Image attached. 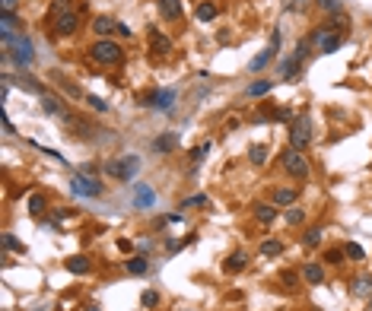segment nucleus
Here are the masks:
<instances>
[{
	"label": "nucleus",
	"instance_id": "f257e3e1",
	"mask_svg": "<svg viewBox=\"0 0 372 311\" xmlns=\"http://www.w3.org/2000/svg\"><path fill=\"white\" fill-rule=\"evenodd\" d=\"M89 57L102 67H118L124 61V51H121V45L112 42V38H95L92 48H89Z\"/></svg>",
	"mask_w": 372,
	"mask_h": 311
},
{
	"label": "nucleus",
	"instance_id": "f03ea898",
	"mask_svg": "<svg viewBox=\"0 0 372 311\" xmlns=\"http://www.w3.org/2000/svg\"><path fill=\"white\" fill-rule=\"evenodd\" d=\"M280 165L286 169V175H290V178H296V181H306V178L312 175L302 149H293V146H286V149L280 152Z\"/></svg>",
	"mask_w": 372,
	"mask_h": 311
},
{
	"label": "nucleus",
	"instance_id": "7ed1b4c3",
	"mask_svg": "<svg viewBox=\"0 0 372 311\" xmlns=\"http://www.w3.org/2000/svg\"><path fill=\"white\" fill-rule=\"evenodd\" d=\"M105 172L118 181H134L137 172H140V156H124V159H112L105 165Z\"/></svg>",
	"mask_w": 372,
	"mask_h": 311
},
{
	"label": "nucleus",
	"instance_id": "20e7f679",
	"mask_svg": "<svg viewBox=\"0 0 372 311\" xmlns=\"http://www.w3.org/2000/svg\"><path fill=\"white\" fill-rule=\"evenodd\" d=\"M70 190H74L77 197H102L105 194V184L99 181V178H92V175L77 172L74 181H70Z\"/></svg>",
	"mask_w": 372,
	"mask_h": 311
},
{
	"label": "nucleus",
	"instance_id": "39448f33",
	"mask_svg": "<svg viewBox=\"0 0 372 311\" xmlns=\"http://www.w3.org/2000/svg\"><path fill=\"white\" fill-rule=\"evenodd\" d=\"M32 38H29V35H19V38L13 42V48H10V51H4V61H13L19 70L22 67H29L32 64Z\"/></svg>",
	"mask_w": 372,
	"mask_h": 311
},
{
	"label": "nucleus",
	"instance_id": "423d86ee",
	"mask_svg": "<svg viewBox=\"0 0 372 311\" xmlns=\"http://www.w3.org/2000/svg\"><path fill=\"white\" fill-rule=\"evenodd\" d=\"M175 99H178L175 89H156V92H150L147 99H143V108H153V111H172Z\"/></svg>",
	"mask_w": 372,
	"mask_h": 311
},
{
	"label": "nucleus",
	"instance_id": "0eeeda50",
	"mask_svg": "<svg viewBox=\"0 0 372 311\" xmlns=\"http://www.w3.org/2000/svg\"><path fill=\"white\" fill-rule=\"evenodd\" d=\"M312 143V124L309 118H296V121L290 124V146L293 149H306Z\"/></svg>",
	"mask_w": 372,
	"mask_h": 311
},
{
	"label": "nucleus",
	"instance_id": "6e6552de",
	"mask_svg": "<svg viewBox=\"0 0 372 311\" xmlns=\"http://www.w3.org/2000/svg\"><path fill=\"white\" fill-rule=\"evenodd\" d=\"M150 51H153V54H159V57L172 54V38H169V35H162L159 29H153V26H150Z\"/></svg>",
	"mask_w": 372,
	"mask_h": 311
},
{
	"label": "nucleus",
	"instance_id": "1a4fd4ad",
	"mask_svg": "<svg viewBox=\"0 0 372 311\" xmlns=\"http://www.w3.org/2000/svg\"><path fill=\"white\" fill-rule=\"evenodd\" d=\"M4 76H7L10 83H16L19 89H26V92H32V95H39V99L45 95V86H42V83L35 80V76H29V73H19V76H10V73H4Z\"/></svg>",
	"mask_w": 372,
	"mask_h": 311
},
{
	"label": "nucleus",
	"instance_id": "9d476101",
	"mask_svg": "<svg viewBox=\"0 0 372 311\" xmlns=\"http://www.w3.org/2000/svg\"><path fill=\"white\" fill-rule=\"evenodd\" d=\"M77 29H80V16L74 13V10L54 19V32H57V35H64V38H67V35H74Z\"/></svg>",
	"mask_w": 372,
	"mask_h": 311
},
{
	"label": "nucleus",
	"instance_id": "9b49d317",
	"mask_svg": "<svg viewBox=\"0 0 372 311\" xmlns=\"http://www.w3.org/2000/svg\"><path fill=\"white\" fill-rule=\"evenodd\" d=\"M156 203V190L150 184H134V207L137 210H150Z\"/></svg>",
	"mask_w": 372,
	"mask_h": 311
},
{
	"label": "nucleus",
	"instance_id": "f8f14e48",
	"mask_svg": "<svg viewBox=\"0 0 372 311\" xmlns=\"http://www.w3.org/2000/svg\"><path fill=\"white\" fill-rule=\"evenodd\" d=\"M299 73H302V64H299L296 57H286V61L280 64V70H277V76H280L283 83H296Z\"/></svg>",
	"mask_w": 372,
	"mask_h": 311
},
{
	"label": "nucleus",
	"instance_id": "ddd939ff",
	"mask_svg": "<svg viewBox=\"0 0 372 311\" xmlns=\"http://www.w3.org/2000/svg\"><path fill=\"white\" fill-rule=\"evenodd\" d=\"M178 146V137L175 134H162V137H156L153 143H150V152L153 156H165V152H172Z\"/></svg>",
	"mask_w": 372,
	"mask_h": 311
},
{
	"label": "nucleus",
	"instance_id": "4468645a",
	"mask_svg": "<svg viewBox=\"0 0 372 311\" xmlns=\"http://www.w3.org/2000/svg\"><path fill=\"white\" fill-rule=\"evenodd\" d=\"M64 267H67L70 273H77V277H86V273L92 270V260H89V257H83V254H74V257H67V260H64Z\"/></svg>",
	"mask_w": 372,
	"mask_h": 311
},
{
	"label": "nucleus",
	"instance_id": "2eb2a0df",
	"mask_svg": "<svg viewBox=\"0 0 372 311\" xmlns=\"http://www.w3.org/2000/svg\"><path fill=\"white\" fill-rule=\"evenodd\" d=\"M277 51H280V45H267V48H264V51L255 57V61H251V73H261V70L267 67L274 57H277Z\"/></svg>",
	"mask_w": 372,
	"mask_h": 311
},
{
	"label": "nucleus",
	"instance_id": "dca6fc26",
	"mask_svg": "<svg viewBox=\"0 0 372 311\" xmlns=\"http://www.w3.org/2000/svg\"><path fill=\"white\" fill-rule=\"evenodd\" d=\"M251 213H255V219L261 225H270L274 219H277V207H270V203H255L251 207Z\"/></svg>",
	"mask_w": 372,
	"mask_h": 311
},
{
	"label": "nucleus",
	"instance_id": "f3484780",
	"mask_svg": "<svg viewBox=\"0 0 372 311\" xmlns=\"http://www.w3.org/2000/svg\"><path fill=\"white\" fill-rule=\"evenodd\" d=\"M302 280L309 283V286H321L325 283V270H321V264H302Z\"/></svg>",
	"mask_w": 372,
	"mask_h": 311
},
{
	"label": "nucleus",
	"instance_id": "a211bd4d",
	"mask_svg": "<svg viewBox=\"0 0 372 311\" xmlns=\"http://www.w3.org/2000/svg\"><path fill=\"white\" fill-rule=\"evenodd\" d=\"M124 270H127V273H134V277H143V273L150 270V257H147V254L127 257V260H124Z\"/></svg>",
	"mask_w": 372,
	"mask_h": 311
},
{
	"label": "nucleus",
	"instance_id": "6ab92c4d",
	"mask_svg": "<svg viewBox=\"0 0 372 311\" xmlns=\"http://www.w3.org/2000/svg\"><path fill=\"white\" fill-rule=\"evenodd\" d=\"M115 26H118V22H115V19H109V16H95V19H92V32H95V38H109V35L115 32Z\"/></svg>",
	"mask_w": 372,
	"mask_h": 311
},
{
	"label": "nucleus",
	"instance_id": "aec40b11",
	"mask_svg": "<svg viewBox=\"0 0 372 311\" xmlns=\"http://www.w3.org/2000/svg\"><path fill=\"white\" fill-rule=\"evenodd\" d=\"M156 7H159L162 19H178L182 16V0H156Z\"/></svg>",
	"mask_w": 372,
	"mask_h": 311
},
{
	"label": "nucleus",
	"instance_id": "412c9836",
	"mask_svg": "<svg viewBox=\"0 0 372 311\" xmlns=\"http://www.w3.org/2000/svg\"><path fill=\"white\" fill-rule=\"evenodd\" d=\"M245 267H248V254H245V251H232V254L226 257V264H223V270H229V273H239Z\"/></svg>",
	"mask_w": 372,
	"mask_h": 311
},
{
	"label": "nucleus",
	"instance_id": "4be33fe9",
	"mask_svg": "<svg viewBox=\"0 0 372 311\" xmlns=\"http://www.w3.org/2000/svg\"><path fill=\"white\" fill-rule=\"evenodd\" d=\"M299 200V190H290V187H277L274 190V207H293Z\"/></svg>",
	"mask_w": 372,
	"mask_h": 311
},
{
	"label": "nucleus",
	"instance_id": "5701e85b",
	"mask_svg": "<svg viewBox=\"0 0 372 311\" xmlns=\"http://www.w3.org/2000/svg\"><path fill=\"white\" fill-rule=\"evenodd\" d=\"M274 89V80H258V83H251V86L245 89L248 99H261V95H267Z\"/></svg>",
	"mask_w": 372,
	"mask_h": 311
},
{
	"label": "nucleus",
	"instance_id": "b1692460",
	"mask_svg": "<svg viewBox=\"0 0 372 311\" xmlns=\"http://www.w3.org/2000/svg\"><path fill=\"white\" fill-rule=\"evenodd\" d=\"M42 111L45 114H64V108H61V99H57V95H42Z\"/></svg>",
	"mask_w": 372,
	"mask_h": 311
},
{
	"label": "nucleus",
	"instance_id": "393cba45",
	"mask_svg": "<svg viewBox=\"0 0 372 311\" xmlns=\"http://www.w3.org/2000/svg\"><path fill=\"white\" fill-rule=\"evenodd\" d=\"M280 254H283V242H277V238H267L261 245V257H280Z\"/></svg>",
	"mask_w": 372,
	"mask_h": 311
},
{
	"label": "nucleus",
	"instance_id": "a878e982",
	"mask_svg": "<svg viewBox=\"0 0 372 311\" xmlns=\"http://www.w3.org/2000/svg\"><path fill=\"white\" fill-rule=\"evenodd\" d=\"M194 16L200 19V22H210V19H217V7L210 4V0H204V4H197V10H194Z\"/></svg>",
	"mask_w": 372,
	"mask_h": 311
},
{
	"label": "nucleus",
	"instance_id": "bb28decb",
	"mask_svg": "<svg viewBox=\"0 0 372 311\" xmlns=\"http://www.w3.org/2000/svg\"><path fill=\"white\" fill-rule=\"evenodd\" d=\"M283 219L290 222V225H302V222H306V210H302V207H296V203H293V207H286Z\"/></svg>",
	"mask_w": 372,
	"mask_h": 311
},
{
	"label": "nucleus",
	"instance_id": "cd10ccee",
	"mask_svg": "<svg viewBox=\"0 0 372 311\" xmlns=\"http://www.w3.org/2000/svg\"><path fill=\"white\" fill-rule=\"evenodd\" d=\"M248 159H251V165H264L267 162V146H264V143H255V146L248 149Z\"/></svg>",
	"mask_w": 372,
	"mask_h": 311
},
{
	"label": "nucleus",
	"instance_id": "c85d7f7f",
	"mask_svg": "<svg viewBox=\"0 0 372 311\" xmlns=\"http://www.w3.org/2000/svg\"><path fill=\"white\" fill-rule=\"evenodd\" d=\"M353 295H372V277H356L353 280Z\"/></svg>",
	"mask_w": 372,
	"mask_h": 311
},
{
	"label": "nucleus",
	"instance_id": "c756f323",
	"mask_svg": "<svg viewBox=\"0 0 372 311\" xmlns=\"http://www.w3.org/2000/svg\"><path fill=\"white\" fill-rule=\"evenodd\" d=\"M321 232H325L321 225H312V229L302 235V245H306V248H318V245H321Z\"/></svg>",
	"mask_w": 372,
	"mask_h": 311
},
{
	"label": "nucleus",
	"instance_id": "7c9ffc66",
	"mask_svg": "<svg viewBox=\"0 0 372 311\" xmlns=\"http://www.w3.org/2000/svg\"><path fill=\"white\" fill-rule=\"evenodd\" d=\"M280 283L286 286V289H296V286L302 283V273H299V270H283L280 273Z\"/></svg>",
	"mask_w": 372,
	"mask_h": 311
},
{
	"label": "nucleus",
	"instance_id": "2f4dec72",
	"mask_svg": "<svg viewBox=\"0 0 372 311\" xmlns=\"http://www.w3.org/2000/svg\"><path fill=\"white\" fill-rule=\"evenodd\" d=\"M45 210H48V200H45L42 194H32V197H29V213H32V216H42Z\"/></svg>",
	"mask_w": 372,
	"mask_h": 311
},
{
	"label": "nucleus",
	"instance_id": "473e14b6",
	"mask_svg": "<svg viewBox=\"0 0 372 311\" xmlns=\"http://www.w3.org/2000/svg\"><path fill=\"white\" fill-rule=\"evenodd\" d=\"M70 13V0H51V7H48V16L57 19V16H64Z\"/></svg>",
	"mask_w": 372,
	"mask_h": 311
},
{
	"label": "nucleus",
	"instance_id": "72a5a7b5",
	"mask_svg": "<svg viewBox=\"0 0 372 311\" xmlns=\"http://www.w3.org/2000/svg\"><path fill=\"white\" fill-rule=\"evenodd\" d=\"M207 203H210V197H207V194H194V197L182 200V210H197V207H207Z\"/></svg>",
	"mask_w": 372,
	"mask_h": 311
},
{
	"label": "nucleus",
	"instance_id": "f704fd0d",
	"mask_svg": "<svg viewBox=\"0 0 372 311\" xmlns=\"http://www.w3.org/2000/svg\"><path fill=\"white\" fill-rule=\"evenodd\" d=\"M4 251H19V254H26V245H22V242H19L16 235L4 232Z\"/></svg>",
	"mask_w": 372,
	"mask_h": 311
},
{
	"label": "nucleus",
	"instance_id": "c9c22d12",
	"mask_svg": "<svg viewBox=\"0 0 372 311\" xmlns=\"http://www.w3.org/2000/svg\"><path fill=\"white\" fill-rule=\"evenodd\" d=\"M325 260H328L331 267H337V264H344V260H347V251H344V248H328Z\"/></svg>",
	"mask_w": 372,
	"mask_h": 311
},
{
	"label": "nucleus",
	"instance_id": "e433bc0d",
	"mask_svg": "<svg viewBox=\"0 0 372 311\" xmlns=\"http://www.w3.org/2000/svg\"><path fill=\"white\" fill-rule=\"evenodd\" d=\"M140 305H143V308H156V305H159V292L143 289V295H140Z\"/></svg>",
	"mask_w": 372,
	"mask_h": 311
},
{
	"label": "nucleus",
	"instance_id": "4c0bfd02",
	"mask_svg": "<svg viewBox=\"0 0 372 311\" xmlns=\"http://www.w3.org/2000/svg\"><path fill=\"white\" fill-rule=\"evenodd\" d=\"M86 102H89V108H92V111H99V114L109 111V102L99 99V95H86Z\"/></svg>",
	"mask_w": 372,
	"mask_h": 311
},
{
	"label": "nucleus",
	"instance_id": "58836bf2",
	"mask_svg": "<svg viewBox=\"0 0 372 311\" xmlns=\"http://www.w3.org/2000/svg\"><path fill=\"white\" fill-rule=\"evenodd\" d=\"M344 251H347V257H350V260H363V257H366V251L359 248V245H353V242H347Z\"/></svg>",
	"mask_w": 372,
	"mask_h": 311
},
{
	"label": "nucleus",
	"instance_id": "ea45409f",
	"mask_svg": "<svg viewBox=\"0 0 372 311\" xmlns=\"http://www.w3.org/2000/svg\"><path fill=\"white\" fill-rule=\"evenodd\" d=\"M0 16H4V29H16V26H19V19H16L13 10H4Z\"/></svg>",
	"mask_w": 372,
	"mask_h": 311
},
{
	"label": "nucleus",
	"instance_id": "a19ab883",
	"mask_svg": "<svg viewBox=\"0 0 372 311\" xmlns=\"http://www.w3.org/2000/svg\"><path fill=\"white\" fill-rule=\"evenodd\" d=\"M207 152H210V143H200L197 149H191V159H194V162H200V159H204V156H207Z\"/></svg>",
	"mask_w": 372,
	"mask_h": 311
},
{
	"label": "nucleus",
	"instance_id": "79ce46f5",
	"mask_svg": "<svg viewBox=\"0 0 372 311\" xmlns=\"http://www.w3.org/2000/svg\"><path fill=\"white\" fill-rule=\"evenodd\" d=\"M115 32L121 35V38H130V35H134V32H130V26H127V22H118V26H115Z\"/></svg>",
	"mask_w": 372,
	"mask_h": 311
},
{
	"label": "nucleus",
	"instance_id": "37998d69",
	"mask_svg": "<svg viewBox=\"0 0 372 311\" xmlns=\"http://www.w3.org/2000/svg\"><path fill=\"white\" fill-rule=\"evenodd\" d=\"M80 172H83V175H92V178H99V165H95V162H89V165H83Z\"/></svg>",
	"mask_w": 372,
	"mask_h": 311
},
{
	"label": "nucleus",
	"instance_id": "c03bdc74",
	"mask_svg": "<svg viewBox=\"0 0 372 311\" xmlns=\"http://www.w3.org/2000/svg\"><path fill=\"white\" fill-rule=\"evenodd\" d=\"M4 134H13V124H10V118H7V111H4Z\"/></svg>",
	"mask_w": 372,
	"mask_h": 311
},
{
	"label": "nucleus",
	"instance_id": "a18cd8bd",
	"mask_svg": "<svg viewBox=\"0 0 372 311\" xmlns=\"http://www.w3.org/2000/svg\"><path fill=\"white\" fill-rule=\"evenodd\" d=\"M83 311H102V305H95V302H92V305H86Z\"/></svg>",
	"mask_w": 372,
	"mask_h": 311
},
{
	"label": "nucleus",
	"instance_id": "49530a36",
	"mask_svg": "<svg viewBox=\"0 0 372 311\" xmlns=\"http://www.w3.org/2000/svg\"><path fill=\"white\" fill-rule=\"evenodd\" d=\"M16 7V0H4V10H13Z\"/></svg>",
	"mask_w": 372,
	"mask_h": 311
},
{
	"label": "nucleus",
	"instance_id": "de8ad7c7",
	"mask_svg": "<svg viewBox=\"0 0 372 311\" xmlns=\"http://www.w3.org/2000/svg\"><path fill=\"white\" fill-rule=\"evenodd\" d=\"M369 308H372V295H369Z\"/></svg>",
	"mask_w": 372,
	"mask_h": 311
}]
</instances>
